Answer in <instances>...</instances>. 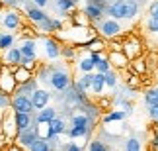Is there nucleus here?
I'll use <instances>...</instances> for the list:
<instances>
[{
  "instance_id": "f257e3e1",
  "label": "nucleus",
  "mask_w": 158,
  "mask_h": 151,
  "mask_svg": "<svg viewBox=\"0 0 158 151\" xmlns=\"http://www.w3.org/2000/svg\"><path fill=\"white\" fill-rule=\"evenodd\" d=\"M107 12L113 18H135L139 8L133 0H117L115 4H111L107 8Z\"/></svg>"
},
{
  "instance_id": "f03ea898",
  "label": "nucleus",
  "mask_w": 158,
  "mask_h": 151,
  "mask_svg": "<svg viewBox=\"0 0 158 151\" xmlns=\"http://www.w3.org/2000/svg\"><path fill=\"white\" fill-rule=\"evenodd\" d=\"M12 106H14L16 112H26V114H29V112L33 110V102H31V98H27V96H23V94L16 96L14 102H12Z\"/></svg>"
},
{
  "instance_id": "7ed1b4c3",
  "label": "nucleus",
  "mask_w": 158,
  "mask_h": 151,
  "mask_svg": "<svg viewBox=\"0 0 158 151\" xmlns=\"http://www.w3.org/2000/svg\"><path fill=\"white\" fill-rule=\"evenodd\" d=\"M31 102H33V108L43 110V108L47 106V102H49V94H47L45 90H35L33 96H31Z\"/></svg>"
},
{
  "instance_id": "20e7f679",
  "label": "nucleus",
  "mask_w": 158,
  "mask_h": 151,
  "mask_svg": "<svg viewBox=\"0 0 158 151\" xmlns=\"http://www.w3.org/2000/svg\"><path fill=\"white\" fill-rule=\"evenodd\" d=\"M51 84H53L57 90L66 88V87H69V75L63 73V71H59V73H53V77H51Z\"/></svg>"
},
{
  "instance_id": "39448f33",
  "label": "nucleus",
  "mask_w": 158,
  "mask_h": 151,
  "mask_svg": "<svg viewBox=\"0 0 158 151\" xmlns=\"http://www.w3.org/2000/svg\"><path fill=\"white\" fill-rule=\"evenodd\" d=\"M102 32H104L107 38H111V35H117L121 32V28H119V24L115 20H107V22L102 24Z\"/></svg>"
},
{
  "instance_id": "423d86ee",
  "label": "nucleus",
  "mask_w": 158,
  "mask_h": 151,
  "mask_svg": "<svg viewBox=\"0 0 158 151\" xmlns=\"http://www.w3.org/2000/svg\"><path fill=\"white\" fill-rule=\"evenodd\" d=\"M29 124H31L29 114H26V112H16V128H18V130H20V131L27 130Z\"/></svg>"
},
{
  "instance_id": "0eeeda50",
  "label": "nucleus",
  "mask_w": 158,
  "mask_h": 151,
  "mask_svg": "<svg viewBox=\"0 0 158 151\" xmlns=\"http://www.w3.org/2000/svg\"><path fill=\"white\" fill-rule=\"evenodd\" d=\"M63 131H64V122L59 118H53L49 122V137H55V135L63 134Z\"/></svg>"
},
{
  "instance_id": "6e6552de",
  "label": "nucleus",
  "mask_w": 158,
  "mask_h": 151,
  "mask_svg": "<svg viewBox=\"0 0 158 151\" xmlns=\"http://www.w3.org/2000/svg\"><path fill=\"white\" fill-rule=\"evenodd\" d=\"M35 140H37V131H35V130H23L22 131V135H20V141H22V145H31V143L35 141Z\"/></svg>"
},
{
  "instance_id": "1a4fd4ad",
  "label": "nucleus",
  "mask_w": 158,
  "mask_h": 151,
  "mask_svg": "<svg viewBox=\"0 0 158 151\" xmlns=\"http://www.w3.org/2000/svg\"><path fill=\"white\" fill-rule=\"evenodd\" d=\"M4 26L8 29H16L18 26H20V18H18V14H14V12H10V14L4 16Z\"/></svg>"
},
{
  "instance_id": "9d476101",
  "label": "nucleus",
  "mask_w": 158,
  "mask_h": 151,
  "mask_svg": "<svg viewBox=\"0 0 158 151\" xmlns=\"http://www.w3.org/2000/svg\"><path fill=\"white\" fill-rule=\"evenodd\" d=\"M53 118H55V110H53V108H47V106H45L43 110L39 112V118H37V122H39V124H49Z\"/></svg>"
},
{
  "instance_id": "9b49d317",
  "label": "nucleus",
  "mask_w": 158,
  "mask_h": 151,
  "mask_svg": "<svg viewBox=\"0 0 158 151\" xmlns=\"http://www.w3.org/2000/svg\"><path fill=\"white\" fill-rule=\"evenodd\" d=\"M144 102H147V106H158V88H152L148 90L147 94H144Z\"/></svg>"
},
{
  "instance_id": "f8f14e48",
  "label": "nucleus",
  "mask_w": 158,
  "mask_h": 151,
  "mask_svg": "<svg viewBox=\"0 0 158 151\" xmlns=\"http://www.w3.org/2000/svg\"><path fill=\"white\" fill-rule=\"evenodd\" d=\"M104 84H106V77H104V73H100V75H94V77H92V88L96 90V92H102Z\"/></svg>"
},
{
  "instance_id": "ddd939ff",
  "label": "nucleus",
  "mask_w": 158,
  "mask_h": 151,
  "mask_svg": "<svg viewBox=\"0 0 158 151\" xmlns=\"http://www.w3.org/2000/svg\"><path fill=\"white\" fill-rule=\"evenodd\" d=\"M22 55H26V57H29V59H33L35 57V43L33 41H26V43L22 45Z\"/></svg>"
},
{
  "instance_id": "4468645a",
  "label": "nucleus",
  "mask_w": 158,
  "mask_h": 151,
  "mask_svg": "<svg viewBox=\"0 0 158 151\" xmlns=\"http://www.w3.org/2000/svg\"><path fill=\"white\" fill-rule=\"evenodd\" d=\"M86 14H88V18H92V20H100L102 8H98L96 4H88V6H86Z\"/></svg>"
},
{
  "instance_id": "2eb2a0df",
  "label": "nucleus",
  "mask_w": 158,
  "mask_h": 151,
  "mask_svg": "<svg viewBox=\"0 0 158 151\" xmlns=\"http://www.w3.org/2000/svg\"><path fill=\"white\" fill-rule=\"evenodd\" d=\"M6 61L8 63H20L22 61V51L20 49H10L6 53Z\"/></svg>"
},
{
  "instance_id": "dca6fc26",
  "label": "nucleus",
  "mask_w": 158,
  "mask_h": 151,
  "mask_svg": "<svg viewBox=\"0 0 158 151\" xmlns=\"http://www.w3.org/2000/svg\"><path fill=\"white\" fill-rule=\"evenodd\" d=\"M27 14H29V18H31V20L33 22H43V20H47V14H43V12H41L39 8H31V10H29L27 12Z\"/></svg>"
},
{
  "instance_id": "f3484780",
  "label": "nucleus",
  "mask_w": 158,
  "mask_h": 151,
  "mask_svg": "<svg viewBox=\"0 0 158 151\" xmlns=\"http://www.w3.org/2000/svg\"><path fill=\"white\" fill-rule=\"evenodd\" d=\"M29 149L31 151H49V143L45 140H35L31 145H29Z\"/></svg>"
},
{
  "instance_id": "a211bd4d",
  "label": "nucleus",
  "mask_w": 158,
  "mask_h": 151,
  "mask_svg": "<svg viewBox=\"0 0 158 151\" xmlns=\"http://www.w3.org/2000/svg\"><path fill=\"white\" fill-rule=\"evenodd\" d=\"M92 59H94V63H96V67H98V71H100V73H107L109 65H107V61H106V59H100L98 55H92Z\"/></svg>"
},
{
  "instance_id": "6ab92c4d",
  "label": "nucleus",
  "mask_w": 158,
  "mask_h": 151,
  "mask_svg": "<svg viewBox=\"0 0 158 151\" xmlns=\"http://www.w3.org/2000/svg\"><path fill=\"white\" fill-rule=\"evenodd\" d=\"M12 43H14V38H12V35H2L0 33V49H10Z\"/></svg>"
},
{
  "instance_id": "aec40b11",
  "label": "nucleus",
  "mask_w": 158,
  "mask_h": 151,
  "mask_svg": "<svg viewBox=\"0 0 158 151\" xmlns=\"http://www.w3.org/2000/svg\"><path fill=\"white\" fill-rule=\"evenodd\" d=\"M90 87H92V75H84L82 77V81L80 82H78V88H80V90H86V88H90Z\"/></svg>"
},
{
  "instance_id": "412c9836",
  "label": "nucleus",
  "mask_w": 158,
  "mask_h": 151,
  "mask_svg": "<svg viewBox=\"0 0 158 151\" xmlns=\"http://www.w3.org/2000/svg\"><path fill=\"white\" fill-rule=\"evenodd\" d=\"M47 55L53 57V59L59 55V47H57V43H55V41H47Z\"/></svg>"
},
{
  "instance_id": "4be33fe9",
  "label": "nucleus",
  "mask_w": 158,
  "mask_h": 151,
  "mask_svg": "<svg viewBox=\"0 0 158 151\" xmlns=\"http://www.w3.org/2000/svg\"><path fill=\"white\" fill-rule=\"evenodd\" d=\"M96 67V63H94V59L90 57V59H84V61L80 63V69L84 71V73H90V71H92Z\"/></svg>"
},
{
  "instance_id": "5701e85b",
  "label": "nucleus",
  "mask_w": 158,
  "mask_h": 151,
  "mask_svg": "<svg viewBox=\"0 0 158 151\" xmlns=\"http://www.w3.org/2000/svg\"><path fill=\"white\" fill-rule=\"evenodd\" d=\"M127 151H141V143H139L137 137H131L127 141Z\"/></svg>"
},
{
  "instance_id": "b1692460",
  "label": "nucleus",
  "mask_w": 158,
  "mask_h": 151,
  "mask_svg": "<svg viewBox=\"0 0 158 151\" xmlns=\"http://www.w3.org/2000/svg\"><path fill=\"white\" fill-rule=\"evenodd\" d=\"M72 124L80 126V128H88V118L86 116H74L72 118Z\"/></svg>"
},
{
  "instance_id": "393cba45",
  "label": "nucleus",
  "mask_w": 158,
  "mask_h": 151,
  "mask_svg": "<svg viewBox=\"0 0 158 151\" xmlns=\"http://www.w3.org/2000/svg\"><path fill=\"white\" fill-rule=\"evenodd\" d=\"M69 134H70V137H80V135H84V134H86V128H80V126H74V128H72V130L69 131Z\"/></svg>"
},
{
  "instance_id": "a878e982",
  "label": "nucleus",
  "mask_w": 158,
  "mask_h": 151,
  "mask_svg": "<svg viewBox=\"0 0 158 151\" xmlns=\"http://www.w3.org/2000/svg\"><path fill=\"white\" fill-rule=\"evenodd\" d=\"M90 151H107V147L102 141H92L90 143Z\"/></svg>"
},
{
  "instance_id": "bb28decb",
  "label": "nucleus",
  "mask_w": 158,
  "mask_h": 151,
  "mask_svg": "<svg viewBox=\"0 0 158 151\" xmlns=\"http://www.w3.org/2000/svg\"><path fill=\"white\" fill-rule=\"evenodd\" d=\"M74 2H76V0H59V8L60 10H69V8L74 6Z\"/></svg>"
},
{
  "instance_id": "cd10ccee",
  "label": "nucleus",
  "mask_w": 158,
  "mask_h": 151,
  "mask_svg": "<svg viewBox=\"0 0 158 151\" xmlns=\"http://www.w3.org/2000/svg\"><path fill=\"white\" fill-rule=\"evenodd\" d=\"M125 114L123 112H115V114H109V116L106 118V122H113V120H123Z\"/></svg>"
},
{
  "instance_id": "c85d7f7f",
  "label": "nucleus",
  "mask_w": 158,
  "mask_h": 151,
  "mask_svg": "<svg viewBox=\"0 0 158 151\" xmlns=\"http://www.w3.org/2000/svg\"><path fill=\"white\" fill-rule=\"evenodd\" d=\"M150 18H152V20H158V2H154L150 6Z\"/></svg>"
},
{
  "instance_id": "c756f323",
  "label": "nucleus",
  "mask_w": 158,
  "mask_h": 151,
  "mask_svg": "<svg viewBox=\"0 0 158 151\" xmlns=\"http://www.w3.org/2000/svg\"><path fill=\"white\" fill-rule=\"evenodd\" d=\"M148 29H150V32H158V20H152V18H150V22H148Z\"/></svg>"
},
{
  "instance_id": "7c9ffc66",
  "label": "nucleus",
  "mask_w": 158,
  "mask_h": 151,
  "mask_svg": "<svg viewBox=\"0 0 158 151\" xmlns=\"http://www.w3.org/2000/svg\"><path fill=\"white\" fill-rule=\"evenodd\" d=\"M106 84L107 87H115V77L113 75H106Z\"/></svg>"
},
{
  "instance_id": "2f4dec72",
  "label": "nucleus",
  "mask_w": 158,
  "mask_h": 151,
  "mask_svg": "<svg viewBox=\"0 0 158 151\" xmlns=\"http://www.w3.org/2000/svg\"><path fill=\"white\" fill-rule=\"evenodd\" d=\"M150 118H152V120H158V106H150Z\"/></svg>"
},
{
  "instance_id": "473e14b6",
  "label": "nucleus",
  "mask_w": 158,
  "mask_h": 151,
  "mask_svg": "<svg viewBox=\"0 0 158 151\" xmlns=\"http://www.w3.org/2000/svg\"><path fill=\"white\" fill-rule=\"evenodd\" d=\"M66 151H82V149L78 145H72V143H70V145H66Z\"/></svg>"
},
{
  "instance_id": "72a5a7b5",
  "label": "nucleus",
  "mask_w": 158,
  "mask_h": 151,
  "mask_svg": "<svg viewBox=\"0 0 158 151\" xmlns=\"http://www.w3.org/2000/svg\"><path fill=\"white\" fill-rule=\"evenodd\" d=\"M33 2L37 4V6H45V4H47V0H33Z\"/></svg>"
},
{
  "instance_id": "f704fd0d",
  "label": "nucleus",
  "mask_w": 158,
  "mask_h": 151,
  "mask_svg": "<svg viewBox=\"0 0 158 151\" xmlns=\"http://www.w3.org/2000/svg\"><path fill=\"white\" fill-rule=\"evenodd\" d=\"M2 2H6V4H12V2H14V0H2Z\"/></svg>"
},
{
  "instance_id": "c9c22d12",
  "label": "nucleus",
  "mask_w": 158,
  "mask_h": 151,
  "mask_svg": "<svg viewBox=\"0 0 158 151\" xmlns=\"http://www.w3.org/2000/svg\"><path fill=\"white\" fill-rule=\"evenodd\" d=\"M154 143H156V147H158V135H156V140H154Z\"/></svg>"
}]
</instances>
